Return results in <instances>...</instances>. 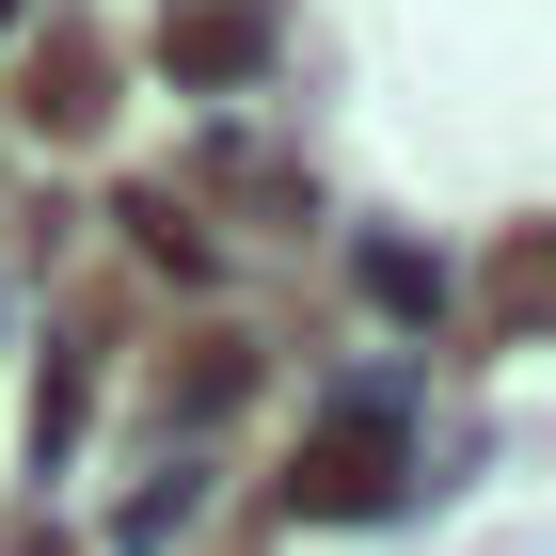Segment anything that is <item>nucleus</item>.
Here are the masks:
<instances>
[{
	"instance_id": "nucleus-1",
	"label": "nucleus",
	"mask_w": 556,
	"mask_h": 556,
	"mask_svg": "<svg viewBox=\"0 0 556 556\" xmlns=\"http://www.w3.org/2000/svg\"><path fill=\"white\" fill-rule=\"evenodd\" d=\"M382 493H397V429H382V414L318 429V445L287 462V509H302V525H350V509H382Z\"/></svg>"
},
{
	"instance_id": "nucleus-2",
	"label": "nucleus",
	"mask_w": 556,
	"mask_h": 556,
	"mask_svg": "<svg viewBox=\"0 0 556 556\" xmlns=\"http://www.w3.org/2000/svg\"><path fill=\"white\" fill-rule=\"evenodd\" d=\"M16 96H33V128H96V96H112V64H96V48L64 33V48H48V64H33Z\"/></svg>"
},
{
	"instance_id": "nucleus-3",
	"label": "nucleus",
	"mask_w": 556,
	"mask_h": 556,
	"mask_svg": "<svg viewBox=\"0 0 556 556\" xmlns=\"http://www.w3.org/2000/svg\"><path fill=\"white\" fill-rule=\"evenodd\" d=\"M175 64H191V80H239V64H255V16H191Z\"/></svg>"
}]
</instances>
